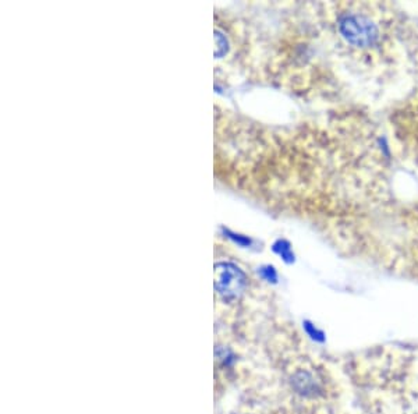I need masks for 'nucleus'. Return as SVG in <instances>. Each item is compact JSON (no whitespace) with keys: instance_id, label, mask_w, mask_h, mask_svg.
I'll return each instance as SVG.
<instances>
[{"instance_id":"1","label":"nucleus","mask_w":418,"mask_h":414,"mask_svg":"<svg viewBox=\"0 0 418 414\" xmlns=\"http://www.w3.org/2000/svg\"><path fill=\"white\" fill-rule=\"evenodd\" d=\"M339 33L342 37L354 46L367 48L377 42L378 28L365 16L357 13L344 14L339 20Z\"/></svg>"},{"instance_id":"2","label":"nucleus","mask_w":418,"mask_h":414,"mask_svg":"<svg viewBox=\"0 0 418 414\" xmlns=\"http://www.w3.org/2000/svg\"><path fill=\"white\" fill-rule=\"evenodd\" d=\"M246 288L247 276L237 265L231 263L215 265V289L225 300L240 298Z\"/></svg>"},{"instance_id":"3","label":"nucleus","mask_w":418,"mask_h":414,"mask_svg":"<svg viewBox=\"0 0 418 414\" xmlns=\"http://www.w3.org/2000/svg\"><path fill=\"white\" fill-rule=\"evenodd\" d=\"M273 251L280 256L287 263H292L295 261V254L292 251V247L290 244L286 241V240H277L275 244H273Z\"/></svg>"},{"instance_id":"4","label":"nucleus","mask_w":418,"mask_h":414,"mask_svg":"<svg viewBox=\"0 0 418 414\" xmlns=\"http://www.w3.org/2000/svg\"><path fill=\"white\" fill-rule=\"evenodd\" d=\"M215 42H216V49H215V56L222 58L228 52V39L224 37L219 31H215Z\"/></svg>"},{"instance_id":"5","label":"nucleus","mask_w":418,"mask_h":414,"mask_svg":"<svg viewBox=\"0 0 418 414\" xmlns=\"http://www.w3.org/2000/svg\"><path fill=\"white\" fill-rule=\"evenodd\" d=\"M304 329L305 332L308 334V337H311L312 340H317V342H325V335H324V332L319 331V329H317L311 322L305 321Z\"/></svg>"},{"instance_id":"6","label":"nucleus","mask_w":418,"mask_h":414,"mask_svg":"<svg viewBox=\"0 0 418 414\" xmlns=\"http://www.w3.org/2000/svg\"><path fill=\"white\" fill-rule=\"evenodd\" d=\"M224 230V233L228 236L229 239H231L234 243H237L238 246H243V247H247V246H250L251 244V240L248 239V237H244V236H240V234H236V233H233V231H230L229 229H222Z\"/></svg>"},{"instance_id":"7","label":"nucleus","mask_w":418,"mask_h":414,"mask_svg":"<svg viewBox=\"0 0 418 414\" xmlns=\"http://www.w3.org/2000/svg\"><path fill=\"white\" fill-rule=\"evenodd\" d=\"M260 275L265 279L266 282H272V283H276L277 282V273H276L275 268L270 266V265L263 266L260 269Z\"/></svg>"}]
</instances>
